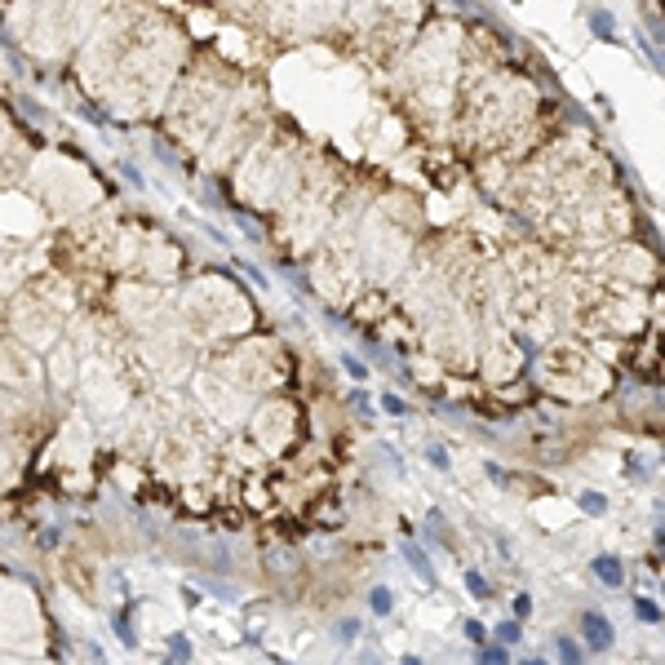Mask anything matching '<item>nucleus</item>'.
<instances>
[{
  "label": "nucleus",
  "mask_w": 665,
  "mask_h": 665,
  "mask_svg": "<svg viewBox=\"0 0 665 665\" xmlns=\"http://www.w3.org/2000/svg\"><path fill=\"white\" fill-rule=\"evenodd\" d=\"M581 639L590 652H607L612 648V625L603 612H581Z\"/></svg>",
  "instance_id": "nucleus-1"
},
{
  "label": "nucleus",
  "mask_w": 665,
  "mask_h": 665,
  "mask_svg": "<svg viewBox=\"0 0 665 665\" xmlns=\"http://www.w3.org/2000/svg\"><path fill=\"white\" fill-rule=\"evenodd\" d=\"M590 568H594V577H599V581H607V586H621V581H625V568H621V559H612V555H599Z\"/></svg>",
  "instance_id": "nucleus-2"
},
{
  "label": "nucleus",
  "mask_w": 665,
  "mask_h": 665,
  "mask_svg": "<svg viewBox=\"0 0 665 665\" xmlns=\"http://www.w3.org/2000/svg\"><path fill=\"white\" fill-rule=\"evenodd\" d=\"M404 559H408V564H413V573L421 577V581H426V586H435V568L426 564V555H421L417 546H408V550H404Z\"/></svg>",
  "instance_id": "nucleus-3"
},
{
  "label": "nucleus",
  "mask_w": 665,
  "mask_h": 665,
  "mask_svg": "<svg viewBox=\"0 0 665 665\" xmlns=\"http://www.w3.org/2000/svg\"><path fill=\"white\" fill-rule=\"evenodd\" d=\"M368 607H373V612H377V616H386L390 612V607H395V599H390V590H373V594H368Z\"/></svg>",
  "instance_id": "nucleus-4"
},
{
  "label": "nucleus",
  "mask_w": 665,
  "mask_h": 665,
  "mask_svg": "<svg viewBox=\"0 0 665 665\" xmlns=\"http://www.w3.org/2000/svg\"><path fill=\"white\" fill-rule=\"evenodd\" d=\"M581 510L586 514H607V497L603 492H581Z\"/></svg>",
  "instance_id": "nucleus-5"
},
{
  "label": "nucleus",
  "mask_w": 665,
  "mask_h": 665,
  "mask_svg": "<svg viewBox=\"0 0 665 665\" xmlns=\"http://www.w3.org/2000/svg\"><path fill=\"white\" fill-rule=\"evenodd\" d=\"M634 612H639V621H665V612L657 603H648V599H634Z\"/></svg>",
  "instance_id": "nucleus-6"
},
{
  "label": "nucleus",
  "mask_w": 665,
  "mask_h": 665,
  "mask_svg": "<svg viewBox=\"0 0 665 665\" xmlns=\"http://www.w3.org/2000/svg\"><path fill=\"white\" fill-rule=\"evenodd\" d=\"M466 590H470L475 599H488L492 590H488V577H479V573H466Z\"/></svg>",
  "instance_id": "nucleus-7"
},
{
  "label": "nucleus",
  "mask_w": 665,
  "mask_h": 665,
  "mask_svg": "<svg viewBox=\"0 0 665 665\" xmlns=\"http://www.w3.org/2000/svg\"><path fill=\"white\" fill-rule=\"evenodd\" d=\"M497 639H501V643H519V639H523V625H519V621H501V625H497Z\"/></svg>",
  "instance_id": "nucleus-8"
},
{
  "label": "nucleus",
  "mask_w": 665,
  "mask_h": 665,
  "mask_svg": "<svg viewBox=\"0 0 665 665\" xmlns=\"http://www.w3.org/2000/svg\"><path fill=\"white\" fill-rule=\"evenodd\" d=\"M116 634H120V639H125V648H134V625H129V616H116Z\"/></svg>",
  "instance_id": "nucleus-9"
},
{
  "label": "nucleus",
  "mask_w": 665,
  "mask_h": 665,
  "mask_svg": "<svg viewBox=\"0 0 665 665\" xmlns=\"http://www.w3.org/2000/svg\"><path fill=\"white\" fill-rule=\"evenodd\" d=\"M462 625H466V639H470V643H479V648H484V639H488V630H484L479 621H462Z\"/></svg>",
  "instance_id": "nucleus-10"
},
{
  "label": "nucleus",
  "mask_w": 665,
  "mask_h": 665,
  "mask_svg": "<svg viewBox=\"0 0 665 665\" xmlns=\"http://www.w3.org/2000/svg\"><path fill=\"white\" fill-rule=\"evenodd\" d=\"M342 364H346V373H351L355 381H364V377H368V368H364L360 360H351V355H342Z\"/></svg>",
  "instance_id": "nucleus-11"
},
{
  "label": "nucleus",
  "mask_w": 665,
  "mask_h": 665,
  "mask_svg": "<svg viewBox=\"0 0 665 665\" xmlns=\"http://www.w3.org/2000/svg\"><path fill=\"white\" fill-rule=\"evenodd\" d=\"M426 462L435 466V470H448V453H444V448H426Z\"/></svg>",
  "instance_id": "nucleus-12"
},
{
  "label": "nucleus",
  "mask_w": 665,
  "mask_h": 665,
  "mask_svg": "<svg viewBox=\"0 0 665 665\" xmlns=\"http://www.w3.org/2000/svg\"><path fill=\"white\" fill-rule=\"evenodd\" d=\"M559 657H564V661H581V648H577L573 639H559Z\"/></svg>",
  "instance_id": "nucleus-13"
},
{
  "label": "nucleus",
  "mask_w": 665,
  "mask_h": 665,
  "mask_svg": "<svg viewBox=\"0 0 665 665\" xmlns=\"http://www.w3.org/2000/svg\"><path fill=\"white\" fill-rule=\"evenodd\" d=\"M381 408H386V413H395V417H404V413H408L399 395H386V399H381Z\"/></svg>",
  "instance_id": "nucleus-14"
},
{
  "label": "nucleus",
  "mask_w": 665,
  "mask_h": 665,
  "mask_svg": "<svg viewBox=\"0 0 665 665\" xmlns=\"http://www.w3.org/2000/svg\"><path fill=\"white\" fill-rule=\"evenodd\" d=\"M528 607H532V599H528V594H514V612L528 616Z\"/></svg>",
  "instance_id": "nucleus-15"
},
{
  "label": "nucleus",
  "mask_w": 665,
  "mask_h": 665,
  "mask_svg": "<svg viewBox=\"0 0 665 665\" xmlns=\"http://www.w3.org/2000/svg\"><path fill=\"white\" fill-rule=\"evenodd\" d=\"M479 657H484V661H505V648H484Z\"/></svg>",
  "instance_id": "nucleus-16"
},
{
  "label": "nucleus",
  "mask_w": 665,
  "mask_h": 665,
  "mask_svg": "<svg viewBox=\"0 0 665 665\" xmlns=\"http://www.w3.org/2000/svg\"><path fill=\"white\" fill-rule=\"evenodd\" d=\"M355 634H360V625H355V621H342V639H346V643H351V639H355Z\"/></svg>",
  "instance_id": "nucleus-17"
}]
</instances>
